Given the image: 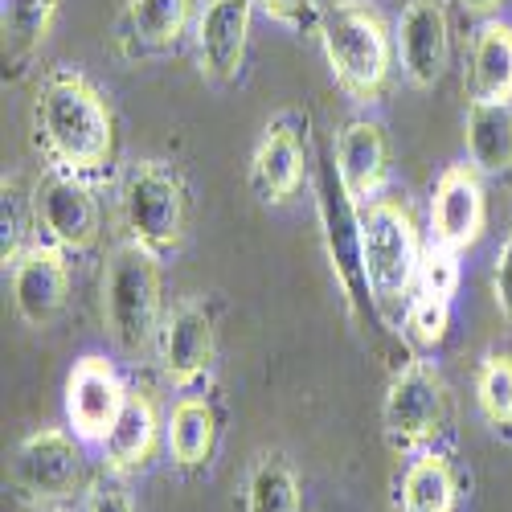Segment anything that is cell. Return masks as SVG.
Listing matches in <instances>:
<instances>
[{
  "label": "cell",
  "instance_id": "6da1fadb",
  "mask_svg": "<svg viewBox=\"0 0 512 512\" xmlns=\"http://www.w3.org/2000/svg\"><path fill=\"white\" fill-rule=\"evenodd\" d=\"M33 123L54 168L91 177L111 160V148H115L111 111L87 74L58 70L41 82L33 103Z\"/></svg>",
  "mask_w": 512,
  "mask_h": 512
},
{
  "label": "cell",
  "instance_id": "7a4b0ae2",
  "mask_svg": "<svg viewBox=\"0 0 512 512\" xmlns=\"http://www.w3.org/2000/svg\"><path fill=\"white\" fill-rule=\"evenodd\" d=\"M320 46L332 78L353 99L369 103L381 95L394 66V41L377 9L365 0H332L320 13Z\"/></svg>",
  "mask_w": 512,
  "mask_h": 512
},
{
  "label": "cell",
  "instance_id": "3957f363",
  "mask_svg": "<svg viewBox=\"0 0 512 512\" xmlns=\"http://www.w3.org/2000/svg\"><path fill=\"white\" fill-rule=\"evenodd\" d=\"M103 320L115 345L140 353L152 336H160V267L156 250L144 242H119L103 271Z\"/></svg>",
  "mask_w": 512,
  "mask_h": 512
},
{
  "label": "cell",
  "instance_id": "277c9868",
  "mask_svg": "<svg viewBox=\"0 0 512 512\" xmlns=\"http://www.w3.org/2000/svg\"><path fill=\"white\" fill-rule=\"evenodd\" d=\"M361 254H365V275L377 304H394L418 283V226L406 201L398 197H373L361 201Z\"/></svg>",
  "mask_w": 512,
  "mask_h": 512
},
{
  "label": "cell",
  "instance_id": "5b68a950",
  "mask_svg": "<svg viewBox=\"0 0 512 512\" xmlns=\"http://www.w3.org/2000/svg\"><path fill=\"white\" fill-rule=\"evenodd\" d=\"M119 218L132 242L148 250H173L185 230V185L160 160H140L127 168L119 189Z\"/></svg>",
  "mask_w": 512,
  "mask_h": 512
},
{
  "label": "cell",
  "instance_id": "8992f818",
  "mask_svg": "<svg viewBox=\"0 0 512 512\" xmlns=\"http://www.w3.org/2000/svg\"><path fill=\"white\" fill-rule=\"evenodd\" d=\"M447 414L443 377L431 361H410L394 373L381 422H386V439L394 451H422L439 431Z\"/></svg>",
  "mask_w": 512,
  "mask_h": 512
},
{
  "label": "cell",
  "instance_id": "52a82bcc",
  "mask_svg": "<svg viewBox=\"0 0 512 512\" xmlns=\"http://www.w3.org/2000/svg\"><path fill=\"white\" fill-rule=\"evenodd\" d=\"M33 226L58 250H87L99 238V201L91 185L66 168H50L33 185Z\"/></svg>",
  "mask_w": 512,
  "mask_h": 512
},
{
  "label": "cell",
  "instance_id": "ba28073f",
  "mask_svg": "<svg viewBox=\"0 0 512 512\" xmlns=\"http://www.w3.org/2000/svg\"><path fill=\"white\" fill-rule=\"evenodd\" d=\"M320 226H324V246L332 271L345 287V295L357 308H369L373 291H369V275H365V254H361V209L349 197L345 181H340L336 164L320 173Z\"/></svg>",
  "mask_w": 512,
  "mask_h": 512
},
{
  "label": "cell",
  "instance_id": "9c48e42d",
  "mask_svg": "<svg viewBox=\"0 0 512 512\" xmlns=\"http://www.w3.org/2000/svg\"><path fill=\"white\" fill-rule=\"evenodd\" d=\"M78 435H66L58 426L29 435L9 463V480L21 496L29 500H66L82 484V455H78Z\"/></svg>",
  "mask_w": 512,
  "mask_h": 512
},
{
  "label": "cell",
  "instance_id": "30bf717a",
  "mask_svg": "<svg viewBox=\"0 0 512 512\" xmlns=\"http://www.w3.org/2000/svg\"><path fill=\"white\" fill-rule=\"evenodd\" d=\"M9 287H13V308L29 328H50L66 300H70V267L66 250L37 242L25 246L9 263Z\"/></svg>",
  "mask_w": 512,
  "mask_h": 512
},
{
  "label": "cell",
  "instance_id": "8fae6325",
  "mask_svg": "<svg viewBox=\"0 0 512 512\" xmlns=\"http://www.w3.org/2000/svg\"><path fill=\"white\" fill-rule=\"evenodd\" d=\"M127 402V390L111 361L82 357L66 377V422L82 443H103L115 426L119 410Z\"/></svg>",
  "mask_w": 512,
  "mask_h": 512
},
{
  "label": "cell",
  "instance_id": "7c38bea8",
  "mask_svg": "<svg viewBox=\"0 0 512 512\" xmlns=\"http://www.w3.org/2000/svg\"><path fill=\"white\" fill-rule=\"evenodd\" d=\"M488 222V205H484V185L472 164H451L435 185L431 197V242L451 246V250H467L476 246Z\"/></svg>",
  "mask_w": 512,
  "mask_h": 512
},
{
  "label": "cell",
  "instance_id": "4fadbf2b",
  "mask_svg": "<svg viewBox=\"0 0 512 512\" xmlns=\"http://www.w3.org/2000/svg\"><path fill=\"white\" fill-rule=\"evenodd\" d=\"M394 50L414 87H435L451 54V29L439 0H410L394 29Z\"/></svg>",
  "mask_w": 512,
  "mask_h": 512
},
{
  "label": "cell",
  "instance_id": "5bb4252c",
  "mask_svg": "<svg viewBox=\"0 0 512 512\" xmlns=\"http://www.w3.org/2000/svg\"><path fill=\"white\" fill-rule=\"evenodd\" d=\"M213 361V316L197 304L185 300L160 324V369L173 386H193L205 377Z\"/></svg>",
  "mask_w": 512,
  "mask_h": 512
},
{
  "label": "cell",
  "instance_id": "9a60e30c",
  "mask_svg": "<svg viewBox=\"0 0 512 512\" xmlns=\"http://www.w3.org/2000/svg\"><path fill=\"white\" fill-rule=\"evenodd\" d=\"M254 0H209L197 17V58L213 82H230L242 70Z\"/></svg>",
  "mask_w": 512,
  "mask_h": 512
},
{
  "label": "cell",
  "instance_id": "2e32d148",
  "mask_svg": "<svg viewBox=\"0 0 512 512\" xmlns=\"http://www.w3.org/2000/svg\"><path fill=\"white\" fill-rule=\"evenodd\" d=\"M336 173L345 181L349 197L373 201L386 189L390 177V152H386V136H381V123L373 119H353L336 140Z\"/></svg>",
  "mask_w": 512,
  "mask_h": 512
},
{
  "label": "cell",
  "instance_id": "e0dca14e",
  "mask_svg": "<svg viewBox=\"0 0 512 512\" xmlns=\"http://www.w3.org/2000/svg\"><path fill=\"white\" fill-rule=\"evenodd\" d=\"M300 181H304V144L287 123H271L259 148H254L250 185L259 193V201L279 205L300 189Z\"/></svg>",
  "mask_w": 512,
  "mask_h": 512
},
{
  "label": "cell",
  "instance_id": "ac0fdd59",
  "mask_svg": "<svg viewBox=\"0 0 512 512\" xmlns=\"http://www.w3.org/2000/svg\"><path fill=\"white\" fill-rule=\"evenodd\" d=\"M156 431H160V418H156L152 398L127 394L115 426L107 431V439L99 443L107 472L123 476V472H136V467H144L152 459V451H156Z\"/></svg>",
  "mask_w": 512,
  "mask_h": 512
},
{
  "label": "cell",
  "instance_id": "d6986e66",
  "mask_svg": "<svg viewBox=\"0 0 512 512\" xmlns=\"http://www.w3.org/2000/svg\"><path fill=\"white\" fill-rule=\"evenodd\" d=\"M467 156L476 173H504L512 168V103H480L472 99L463 123Z\"/></svg>",
  "mask_w": 512,
  "mask_h": 512
},
{
  "label": "cell",
  "instance_id": "ffe728a7",
  "mask_svg": "<svg viewBox=\"0 0 512 512\" xmlns=\"http://www.w3.org/2000/svg\"><path fill=\"white\" fill-rule=\"evenodd\" d=\"M472 99L512 103V25L484 21L472 41Z\"/></svg>",
  "mask_w": 512,
  "mask_h": 512
},
{
  "label": "cell",
  "instance_id": "44dd1931",
  "mask_svg": "<svg viewBox=\"0 0 512 512\" xmlns=\"http://www.w3.org/2000/svg\"><path fill=\"white\" fill-rule=\"evenodd\" d=\"M455 472L439 451H418L402 476V512H455Z\"/></svg>",
  "mask_w": 512,
  "mask_h": 512
},
{
  "label": "cell",
  "instance_id": "7402d4cb",
  "mask_svg": "<svg viewBox=\"0 0 512 512\" xmlns=\"http://www.w3.org/2000/svg\"><path fill=\"white\" fill-rule=\"evenodd\" d=\"M213 439H218V414L205 398H181L168 422V455L181 467H197L209 459Z\"/></svg>",
  "mask_w": 512,
  "mask_h": 512
},
{
  "label": "cell",
  "instance_id": "603a6c76",
  "mask_svg": "<svg viewBox=\"0 0 512 512\" xmlns=\"http://www.w3.org/2000/svg\"><path fill=\"white\" fill-rule=\"evenodd\" d=\"M58 0H5V58L13 66L29 62L50 37Z\"/></svg>",
  "mask_w": 512,
  "mask_h": 512
},
{
  "label": "cell",
  "instance_id": "cb8c5ba5",
  "mask_svg": "<svg viewBox=\"0 0 512 512\" xmlns=\"http://www.w3.org/2000/svg\"><path fill=\"white\" fill-rule=\"evenodd\" d=\"M246 512H300V480L279 455H263L250 467Z\"/></svg>",
  "mask_w": 512,
  "mask_h": 512
},
{
  "label": "cell",
  "instance_id": "d4e9b609",
  "mask_svg": "<svg viewBox=\"0 0 512 512\" xmlns=\"http://www.w3.org/2000/svg\"><path fill=\"white\" fill-rule=\"evenodd\" d=\"M189 5L193 0H132V37L144 50H164L185 33L189 21Z\"/></svg>",
  "mask_w": 512,
  "mask_h": 512
},
{
  "label": "cell",
  "instance_id": "484cf974",
  "mask_svg": "<svg viewBox=\"0 0 512 512\" xmlns=\"http://www.w3.org/2000/svg\"><path fill=\"white\" fill-rule=\"evenodd\" d=\"M476 402L488 426H512V357L488 353L476 369Z\"/></svg>",
  "mask_w": 512,
  "mask_h": 512
},
{
  "label": "cell",
  "instance_id": "4316f807",
  "mask_svg": "<svg viewBox=\"0 0 512 512\" xmlns=\"http://www.w3.org/2000/svg\"><path fill=\"white\" fill-rule=\"evenodd\" d=\"M406 328H410V336L418 340V345H426V349L443 345V336L451 328V300H439V295L418 291L414 300L406 304Z\"/></svg>",
  "mask_w": 512,
  "mask_h": 512
},
{
  "label": "cell",
  "instance_id": "83f0119b",
  "mask_svg": "<svg viewBox=\"0 0 512 512\" xmlns=\"http://www.w3.org/2000/svg\"><path fill=\"white\" fill-rule=\"evenodd\" d=\"M33 226V193L25 197L17 181H5V201H0V254L5 267L21 254V238Z\"/></svg>",
  "mask_w": 512,
  "mask_h": 512
},
{
  "label": "cell",
  "instance_id": "f1b7e54d",
  "mask_svg": "<svg viewBox=\"0 0 512 512\" xmlns=\"http://www.w3.org/2000/svg\"><path fill=\"white\" fill-rule=\"evenodd\" d=\"M455 287H459V250L431 242L422 250V263H418V291L451 300Z\"/></svg>",
  "mask_w": 512,
  "mask_h": 512
},
{
  "label": "cell",
  "instance_id": "f546056e",
  "mask_svg": "<svg viewBox=\"0 0 512 512\" xmlns=\"http://www.w3.org/2000/svg\"><path fill=\"white\" fill-rule=\"evenodd\" d=\"M492 295H496L500 316L512 324V234L504 238V246H500V254H496V267H492Z\"/></svg>",
  "mask_w": 512,
  "mask_h": 512
},
{
  "label": "cell",
  "instance_id": "4dcf8cb0",
  "mask_svg": "<svg viewBox=\"0 0 512 512\" xmlns=\"http://www.w3.org/2000/svg\"><path fill=\"white\" fill-rule=\"evenodd\" d=\"M87 512H136V504L119 480H99L87 492Z\"/></svg>",
  "mask_w": 512,
  "mask_h": 512
},
{
  "label": "cell",
  "instance_id": "1f68e13d",
  "mask_svg": "<svg viewBox=\"0 0 512 512\" xmlns=\"http://www.w3.org/2000/svg\"><path fill=\"white\" fill-rule=\"evenodd\" d=\"M254 5L287 29H304L312 21V0H254Z\"/></svg>",
  "mask_w": 512,
  "mask_h": 512
},
{
  "label": "cell",
  "instance_id": "d6a6232c",
  "mask_svg": "<svg viewBox=\"0 0 512 512\" xmlns=\"http://www.w3.org/2000/svg\"><path fill=\"white\" fill-rule=\"evenodd\" d=\"M459 5L472 13V17H488V13H496L500 9V0H459Z\"/></svg>",
  "mask_w": 512,
  "mask_h": 512
}]
</instances>
